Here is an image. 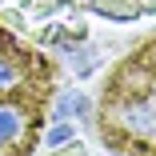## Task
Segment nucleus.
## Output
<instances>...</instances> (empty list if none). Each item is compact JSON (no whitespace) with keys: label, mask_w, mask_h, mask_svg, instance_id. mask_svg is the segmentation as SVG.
Returning <instances> with one entry per match:
<instances>
[{"label":"nucleus","mask_w":156,"mask_h":156,"mask_svg":"<svg viewBox=\"0 0 156 156\" xmlns=\"http://www.w3.org/2000/svg\"><path fill=\"white\" fill-rule=\"evenodd\" d=\"M52 92V60L0 20V156H32Z\"/></svg>","instance_id":"obj_1"},{"label":"nucleus","mask_w":156,"mask_h":156,"mask_svg":"<svg viewBox=\"0 0 156 156\" xmlns=\"http://www.w3.org/2000/svg\"><path fill=\"white\" fill-rule=\"evenodd\" d=\"M96 128L116 156H156V32L108 72Z\"/></svg>","instance_id":"obj_2"},{"label":"nucleus","mask_w":156,"mask_h":156,"mask_svg":"<svg viewBox=\"0 0 156 156\" xmlns=\"http://www.w3.org/2000/svg\"><path fill=\"white\" fill-rule=\"evenodd\" d=\"M92 8L112 16V20H136L144 12V4H136V0H92Z\"/></svg>","instance_id":"obj_3"},{"label":"nucleus","mask_w":156,"mask_h":156,"mask_svg":"<svg viewBox=\"0 0 156 156\" xmlns=\"http://www.w3.org/2000/svg\"><path fill=\"white\" fill-rule=\"evenodd\" d=\"M64 140H72V128H64V124L48 132V144H64Z\"/></svg>","instance_id":"obj_4"}]
</instances>
